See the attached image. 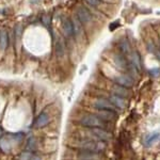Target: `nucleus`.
Listing matches in <instances>:
<instances>
[{
	"label": "nucleus",
	"mask_w": 160,
	"mask_h": 160,
	"mask_svg": "<svg viewBox=\"0 0 160 160\" xmlns=\"http://www.w3.org/2000/svg\"><path fill=\"white\" fill-rule=\"evenodd\" d=\"M68 146L72 149L92 152H102L107 148V144L105 141H94L90 139L77 138V137H74L68 142Z\"/></svg>",
	"instance_id": "f257e3e1"
},
{
	"label": "nucleus",
	"mask_w": 160,
	"mask_h": 160,
	"mask_svg": "<svg viewBox=\"0 0 160 160\" xmlns=\"http://www.w3.org/2000/svg\"><path fill=\"white\" fill-rule=\"evenodd\" d=\"M77 138L90 139L94 141H109L112 139V133L109 130L102 129V128H90V127H81L76 132Z\"/></svg>",
	"instance_id": "f03ea898"
},
{
	"label": "nucleus",
	"mask_w": 160,
	"mask_h": 160,
	"mask_svg": "<svg viewBox=\"0 0 160 160\" xmlns=\"http://www.w3.org/2000/svg\"><path fill=\"white\" fill-rule=\"evenodd\" d=\"M76 122L82 127H90V128H102V129H110L111 123L102 121L94 113H83L76 118Z\"/></svg>",
	"instance_id": "7ed1b4c3"
},
{
	"label": "nucleus",
	"mask_w": 160,
	"mask_h": 160,
	"mask_svg": "<svg viewBox=\"0 0 160 160\" xmlns=\"http://www.w3.org/2000/svg\"><path fill=\"white\" fill-rule=\"evenodd\" d=\"M65 159H68V160H104V156L100 154V152L72 149L71 153L65 155Z\"/></svg>",
	"instance_id": "20e7f679"
},
{
	"label": "nucleus",
	"mask_w": 160,
	"mask_h": 160,
	"mask_svg": "<svg viewBox=\"0 0 160 160\" xmlns=\"http://www.w3.org/2000/svg\"><path fill=\"white\" fill-rule=\"evenodd\" d=\"M75 12H76L75 15H76L77 18L80 20V22L83 26H88V25L92 24L93 14L88 8L83 6H77L76 9H75Z\"/></svg>",
	"instance_id": "39448f33"
},
{
	"label": "nucleus",
	"mask_w": 160,
	"mask_h": 160,
	"mask_svg": "<svg viewBox=\"0 0 160 160\" xmlns=\"http://www.w3.org/2000/svg\"><path fill=\"white\" fill-rule=\"evenodd\" d=\"M92 107L96 110L118 111L117 108L114 107V105H113L108 98H105V97H97V98H95L92 102Z\"/></svg>",
	"instance_id": "423d86ee"
},
{
	"label": "nucleus",
	"mask_w": 160,
	"mask_h": 160,
	"mask_svg": "<svg viewBox=\"0 0 160 160\" xmlns=\"http://www.w3.org/2000/svg\"><path fill=\"white\" fill-rule=\"evenodd\" d=\"M114 83L120 84L122 87H125L127 89H130V88L133 87L135 84V79L128 74H122V75H118V76L114 77Z\"/></svg>",
	"instance_id": "0eeeda50"
},
{
	"label": "nucleus",
	"mask_w": 160,
	"mask_h": 160,
	"mask_svg": "<svg viewBox=\"0 0 160 160\" xmlns=\"http://www.w3.org/2000/svg\"><path fill=\"white\" fill-rule=\"evenodd\" d=\"M94 114H96L102 121H106V122H109V123L114 122L118 118V112L112 110H96L94 112Z\"/></svg>",
	"instance_id": "6e6552de"
},
{
	"label": "nucleus",
	"mask_w": 160,
	"mask_h": 160,
	"mask_svg": "<svg viewBox=\"0 0 160 160\" xmlns=\"http://www.w3.org/2000/svg\"><path fill=\"white\" fill-rule=\"evenodd\" d=\"M110 91L112 94L117 95V96L123 97V98H127V97L130 96V91L125 87H122L120 84H112V87L110 88Z\"/></svg>",
	"instance_id": "1a4fd4ad"
},
{
	"label": "nucleus",
	"mask_w": 160,
	"mask_h": 160,
	"mask_svg": "<svg viewBox=\"0 0 160 160\" xmlns=\"http://www.w3.org/2000/svg\"><path fill=\"white\" fill-rule=\"evenodd\" d=\"M113 62H114L115 66L118 69H121V71H127L128 69V65L129 64H128L127 60H126L125 56L122 55L121 52H118L113 56Z\"/></svg>",
	"instance_id": "9d476101"
},
{
	"label": "nucleus",
	"mask_w": 160,
	"mask_h": 160,
	"mask_svg": "<svg viewBox=\"0 0 160 160\" xmlns=\"http://www.w3.org/2000/svg\"><path fill=\"white\" fill-rule=\"evenodd\" d=\"M72 22H73V27H74V37L76 38H81L84 37V29H83V25L80 22V20L77 18L76 15H74L72 17Z\"/></svg>",
	"instance_id": "9b49d317"
},
{
	"label": "nucleus",
	"mask_w": 160,
	"mask_h": 160,
	"mask_svg": "<svg viewBox=\"0 0 160 160\" xmlns=\"http://www.w3.org/2000/svg\"><path fill=\"white\" fill-rule=\"evenodd\" d=\"M62 31H63V34L66 38H73L74 37V27L72 19L68 17L62 19Z\"/></svg>",
	"instance_id": "f8f14e48"
},
{
	"label": "nucleus",
	"mask_w": 160,
	"mask_h": 160,
	"mask_svg": "<svg viewBox=\"0 0 160 160\" xmlns=\"http://www.w3.org/2000/svg\"><path fill=\"white\" fill-rule=\"evenodd\" d=\"M108 99L110 100L111 102H112L113 105H114V107L117 108V109H125L126 107H127V100L126 98H123V97H120V96H117V95L114 94H111L109 95V97H108Z\"/></svg>",
	"instance_id": "ddd939ff"
},
{
	"label": "nucleus",
	"mask_w": 160,
	"mask_h": 160,
	"mask_svg": "<svg viewBox=\"0 0 160 160\" xmlns=\"http://www.w3.org/2000/svg\"><path fill=\"white\" fill-rule=\"evenodd\" d=\"M129 59H130V64L133 65L135 68L138 69L139 73H141L142 71V60H141V57L139 55L138 51L133 50L131 51V53L129 55Z\"/></svg>",
	"instance_id": "4468645a"
},
{
	"label": "nucleus",
	"mask_w": 160,
	"mask_h": 160,
	"mask_svg": "<svg viewBox=\"0 0 160 160\" xmlns=\"http://www.w3.org/2000/svg\"><path fill=\"white\" fill-rule=\"evenodd\" d=\"M8 43H9V38H8V33L6 30L1 29L0 30V52H4L8 47Z\"/></svg>",
	"instance_id": "2eb2a0df"
},
{
	"label": "nucleus",
	"mask_w": 160,
	"mask_h": 160,
	"mask_svg": "<svg viewBox=\"0 0 160 160\" xmlns=\"http://www.w3.org/2000/svg\"><path fill=\"white\" fill-rule=\"evenodd\" d=\"M64 53H65V44H64L62 38H58L56 43V55L59 58H61V57L64 56Z\"/></svg>",
	"instance_id": "dca6fc26"
},
{
	"label": "nucleus",
	"mask_w": 160,
	"mask_h": 160,
	"mask_svg": "<svg viewBox=\"0 0 160 160\" xmlns=\"http://www.w3.org/2000/svg\"><path fill=\"white\" fill-rule=\"evenodd\" d=\"M118 48H120L121 53L124 55V56H126V55L129 56L130 53H131L130 45H129V42H128L127 40H123L122 42L120 43V45H118Z\"/></svg>",
	"instance_id": "f3484780"
},
{
	"label": "nucleus",
	"mask_w": 160,
	"mask_h": 160,
	"mask_svg": "<svg viewBox=\"0 0 160 160\" xmlns=\"http://www.w3.org/2000/svg\"><path fill=\"white\" fill-rule=\"evenodd\" d=\"M49 122V117L46 113H42L37 120V126L38 127H43V126L47 125Z\"/></svg>",
	"instance_id": "a211bd4d"
},
{
	"label": "nucleus",
	"mask_w": 160,
	"mask_h": 160,
	"mask_svg": "<svg viewBox=\"0 0 160 160\" xmlns=\"http://www.w3.org/2000/svg\"><path fill=\"white\" fill-rule=\"evenodd\" d=\"M86 1L89 6H91V8H94L96 10L102 9V1H100V0H86Z\"/></svg>",
	"instance_id": "6ab92c4d"
},
{
	"label": "nucleus",
	"mask_w": 160,
	"mask_h": 160,
	"mask_svg": "<svg viewBox=\"0 0 160 160\" xmlns=\"http://www.w3.org/2000/svg\"><path fill=\"white\" fill-rule=\"evenodd\" d=\"M160 138V132H154L152 133L151 136L148 137V139H146V144H148V145H151V144H153L154 142H156L158 139Z\"/></svg>",
	"instance_id": "aec40b11"
},
{
	"label": "nucleus",
	"mask_w": 160,
	"mask_h": 160,
	"mask_svg": "<svg viewBox=\"0 0 160 160\" xmlns=\"http://www.w3.org/2000/svg\"><path fill=\"white\" fill-rule=\"evenodd\" d=\"M149 73H151V75L153 77H159L160 76V68H153L152 69L151 72H149Z\"/></svg>",
	"instance_id": "412c9836"
},
{
	"label": "nucleus",
	"mask_w": 160,
	"mask_h": 160,
	"mask_svg": "<svg viewBox=\"0 0 160 160\" xmlns=\"http://www.w3.org/2000/svg\"><path fill=\"white\" fill-rule=\"evenodd\" d=\"M28 158H31L29 154H24V156H22V160H28Z\"/></svg>",
	"instance_id": "4be33fe9"
},
{
	"label": "nucleus",
	"mask_w": 160,
	"mask_h": 160,
	"mask_svg": "<svg viewBox=\"0 0 160 160\" xmlns=\"http://www.w3.org/2000/svg\"><path fill=\"white\" fill-rule=\"evenodd\" d=\"M100 1L102 2H107V3H113V2H115L117 0H100Z\"/></svg>",
	"instance_id": "5701e85b"
},
{
	"label": "nucleus",
	"mask_w": 160,
	"mask_h": 160,
	"mask_svg": "<svg viewBox=\"0 0 160 160\" xmlns=\"http://www.w3.org/2000/svg\"><path fill=\"white\" fill-rule=\"evenodd\" d=\"M30 160H42V159L40 157H32V158H30Z\"/></svg>",
	"instance_id": "b1692460"
},
{
	"label": "nucleus",
	"mask_w": 160,
	"mask_h": 160,
	"mask_svg": "<svg viewBox=\"0 0 160 160\" xmlns=\"http://www.w3.org/2000/svg\"><path fill=\"white\" fill-rule=\"evenodd\" d=\"M38 1V0H31V2H32V3H37Z\"/></svg>",
	"instance_id": "393cba45"
}]
</instances>
